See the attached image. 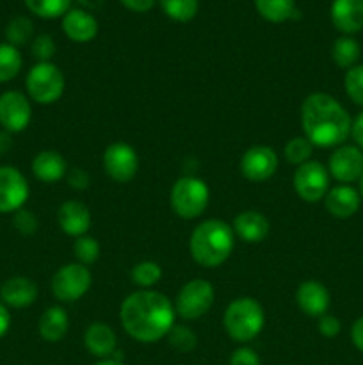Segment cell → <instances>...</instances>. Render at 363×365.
I'll return each mask as SVG.
<instances>
[{"instance_id":"13","label":"cell","mask_w":363,"mask_h":365,"mask_svg":"<svg viewBox=\"0 0 363 365\" xmlns=\"http://www.w3.org/2000/svg\"><path fill=\"white\" fill-rule=\"evenodd\" d=\"M327 171L344 185L359 182L363 177V152L358 146L340 145L331 153Z\"/></svg>"},{"instance_id":"28","label":"cell","mask_w":363,"mask_h":365,"mask_svg":"<svg viewBox=\"0 0 363 365\" xmlns=\"http://www.w3.org/2000/svg\"><path fill=\"white\" fill-rule=\"evenodd\" d=\"M25 6L36 16L52 20L64 16L70 11L71 0H25Z\"/></svg>"},{"instance_id":"27","label":"cell","mask_w":363,"mask_h":365,"mask_svg":"<svg viewBox=\"0 0 363 365\" xmlns=\"http://www.w3.org/2000/svg\"><path fill=\"white\" fill-rule=\"evenodd\" d=\"M21 53L9 43H0V82H9L20 73Z\"/></svg>"},{"instance_id":"15","label":"cell","mask_w":363,"mask_h":365,"mask_svg":"<svg viewBox=\"0 0 363 365\" xmlns=\"http://www.w3.org/2000/svg\"><path fill=\"white\" fill-rule=\"evenodd\" d=\"M295 302L306 316L322 317L330 309V291L320 282L306 280L298 287Z\"/></svg>"},{"instance_id":"9","label":"cell","mask_w":363,"mask_h":365,"mask_svg":"<svg viewBox=\"0 0 363 365\" xmlns=\"http://www.w3.org/2000/svg\"><path fill=\"white\" fill-rule=\"evenodd\" d=\"M294 189L302 202H320L330 191V171L317 160H308L295 170Z\"/></svg>"},{"instance_id":"47","label":"cell","mask_w":363,"mask_h":365,"mask_svg":"<svg viewBox=\"0 0 363 365\" xmlns=\"http://www.w3.org/2000/svg\"><path fill=\"white\" fill-rule=\"evenodd\" d=\"M96 365H123L120 360H114V359H103L102 362H98Z\"/></svg>"},{"instance_id":"38","label":"cell","mask_w":363,"mask_h":365,"mask_svg":"<svg viewBox=\"0 0 363 365\" xmlns=\"http://www.w3.org/2000/svg\"><path fill=\"white\" fill-rule=\"evenodd\" d=\"M342 330V324L340 321L337 319L335 316H330V314H324L322 317H319V331L320 335L327 339H333L340 334Z\"/></svg>"},{"instance_id":"30","label":"cell","mask_w":363,"mask_h":365,"mask_svg":"<svg viewBox=\"0 0 363 365\" xmlns=\"http://www.w3.org/2000/svg\"><path fill=\"white\" fill-rule=\"evenodd\" d=\"M32 34H34V24L27 16L13 18L6 27L7 43L16 46V48L31 41Z\"/></svg>"},{"instance_id":"21","label":"cell","mask_w":363,"mask_h":365,"mask_svg":"<svg viewBox=\"0 0 363 365\" xmlns=\"http://www.w3.org/2000/svg\"><path fill=\"white\" fill-rule=\"evenodd\" d=\"M84 344L93 356L107 359V356H112L114 351H116L117 339L109 324L93 323L85 330Z\"/></svg>"},{"instance_id":"10","label":"cell","mask_w":363,"mask_h":365,"mask_svg":"<svg viewBox=\"0 0 363 365\" xmlns=\"http://www.w3.org/2000/svg\"><path fill=\"white\" fill-rule=\"evenodd\" d=\"M28 198V184L14 166H0V214H11L23 209Z\"/></svg>"},{"instance_id":"22","label":"cell","mask_w":363,"mask_h":365,"mask_svg":"<svg viewBox=\"0 0 363 365\" xmlns=\"http://www.w3.org/2000/svg\"><path fill=\"white\" fill-rule=\"evenodd\" d=\"M32 173L38 180L46 182V184L59 182L68 173L66 160L59 152H53V150L39 152L32 160Z\"/></svg>"},{"instance_id":"39","label":"cell","mask_w":363,"mask_h":365,"mask_svg":"<svg viewBox=\"0 0 363 365\" xmlns=\"http://www.w3.org/2000/svg\"><path fill=\"white\" fill-rule=\"evenodd\" d=\"M68 184L70 187L77 189V191H84V189L89 187L91 184V178H89V173L85 170H80V168H73L66 173Z\"/></svg>"},{"instance_id":"12","label":"cell","mask_w":363,"mask_h":365,"mask_svg":"<svg viewBox=\"0 0 363 365\" xmlns=\"http://www.w3.org/2000/svg\"><path fill=\"white\" fill-rule=\"evenodd\" d=\"M103 168L114 182H130L139 170L137 153L127 143H112L103 153Z\"/></svg>"},{"instance_id":"23","label":"cell","mask_w":363,"mask_h":365,"mask_svg":"<svg viewBox=\"0 0 363 365\" xmlns=\"http://www.w3.org/2000/svg\"><path fill=\"white\" fill-rule=\"evenodd\" d=\"M233 234L244 242H260L269 234V220L256 210H244L233 220Z\"/></svg>"},{"instance_id":"4","label":"cell","mask_w":363,"mask_h":365,"mask_svg":"<svg viewBox=\"0 0 363 365\" xmlns=\"http://www.w3.org/2000/svg\"><path fill=\"white\" fill-rule=\"evenodd\" d=\"M223 324L235 342H249L262 331L265 314L256 299L238 298L228 305Z\"/></svg>"},{"instance_id":"45","label":"cell","mask_w":363,"mask_h":365,"mask_svg":"<svg viewBox=\"0 0 363 365\" xmlns=\"http://www.w3.org/2000/svg\"><path fill=\"white\" fill-rule=\"evenodd\" d=\"M11 146H13V139L7 130H0V155L6 152H9Z\"/></svg>"},{"instance_id":"3","label":"cell","mask_w":363,"mask_h":365,"mask_svg":"<svg viewBox=\"0 0 363 365\" xmlns=\"http://www.w3.org/2000/svg\"><path fill=\"white\" fill-rule=\"evenodd\" d=\"M235 234L233 228L221 220H206L192 230L189 250L203 267H217L226 262L233 252Z\"/></svg>"},{"instance_id":"48","label":"cell","mask_w":363,"mask_h":365,"mask_svg":"<svg viewBox=\"0 0 363 365\" xmlns=\"http://www.w3.org/2000/svg\"><path fill=\"white\" fill-rule=\"evenodd\" d=\"M359 196H362V198H363V177H362V180H359Z\"/></svg>"},{"instance_id":"34","label":"cell","mask_w":363,"mask_h":365,"mask_svg":"<svg viewBox=\"0 0 363 365\" xmlns=\"http://www.w3.org/2000/svg\"><path fill=\"white\" fill-rule=\"evenodd\" d=\"M75 257H77L78 264H84V266H89V264H95L100 257V245L95 237H89V235H82V237H77L73 245Z\"/></svg>"},{"instance_id":"36","label":"cell","mask_w":363,"mask_h":365,"mask_svg":"<svg viewBox=\"0 0 363 365\" xmlns=\"http://www.w3.org/2000/svg\"><path fill=\"white\" fill-rule=\"evenodd\" d=\"M56 53V43L48 34H41L32 41V56L38 59V63H50V59Z\"/></svg>"},{"instance_id":"31","label":"cell","mask_w":363,"mask_h":365,"mask_svg":"<svg viewBox=\"0 0 363 365\" xmlns=\"http://www.w3.org/2000/svg\"><path fill=\"white\" fill-rule=\"evenodd\" d=\"M160 278H162V267L157 262L144 260V262L135 264L134 269H132V280L141 289L153 287L155 284H159Z\"/></svg>"},{"instance_id":"35","label":"cell","mask_w":363,"mask_h":365,"mask_svg":"<svg viewBox=\"0 0 363 365\" xmlns=\"http://www.w3.org/2000/svg\"><path fill=\"white\" fill-rule=\"evenodd\" d=\"M167 339H169L171 346L174 349L184 353L192 351L196 348V344H198V337L194 335V331L189 330L187 327H177V324L169 330Z\"/></svg>"},{"instance_id":"1","label":"cell","mask_w":363,"mask_h":365,"mask_svg":"<svg viewBox=\"0 0 363 365\" xmlns=\"http://www.w3.org/2000/svg\"><path fill=\"white\" fill-rule=\"evenodd\" d=\"M174 305L164 294L149 289L134 292L121 303L120 319L125 331L139 342H157L174 327Z\"/></svg>"},{"instance_id":"41","label":"cell","mask_w":363,"mask_h":365,"mask_svg":"<svg viewBox=\"0 0 363 365\" xmlns=\"http://www.w3.org/2000/svg\"><path fill=\"white\" fill-rule=\"evenodd\" d=\"M120 2L134 13H146L155 6L157 0H120Z\"/></svg>"},{"instance_id":"46","label":"cell","mask_w":363,"mask_h":365,"mask_svg":"<svg viewBox=\"0 0 363 365\" xmlns=\"http://www.w3.org/2000/svg\"><path fill=\"white\" fill-rule=\"evenodd\" d=\"M105 2L107 0H78V4L85 9H100Z\"/></svg>"},{"instance_id":"24","label":"cell","mask_w":363,"mask_h":365,"mask_svg":"<svg viewBox=\"0 0 363 365\" xmlns=\"http://www.w3.org/2000/svg\"><path fill=\"white\" fill-rule=\"evenodd\" d=\"M68 314L60 307H48L39 319L38 330L43 341L59 342L68 331Z\"/></svg>"},{"instance_id":"18","label":"cell","mask_w":363,"mask_h":365,"mask_svg":"<svg viewBox=\"0 0 363 365\" xmlns=\"http://www.w3.org/2000/svg\"><path fill=\"white\" fill-rule=\"evenodd\" d=\"M359 203H362V196L351 185H337L324 196L326 210L338 220H347L354 216L359 209Z\"/></svg>"},{"instance_id":"11","label":"cell","mask_w":363,"mask_h":365,"mask_svg":"<svg viewBox=\"0 0 363 365\" xmlns=\"http://www.w3.org/2000/svg\"><path fill=\"white\" fill-rule=\"evenodd\" d=\"M32 107L27 96L20 91H6L0 95V125L9 134L25 130L31 123Z\"/></svg>"},{"instance_id":"5","label":"cell","mask_w":363,"mask_h":365,"mask_svg":"<svg viewBox=\"0 0 363 365\" xmlns=\"http://www.w3.org/2000/svg\"><path fill=\"white\" fill-rule=\"evenodd\" d=\"M210 192L203 180L196 177H182L171 189V207L184 220H194L205 212Z\"/></svg>"},{"instance_id":"37","label":"cell","mask_w":363,"mask_h":365,"mask_svg":"<svg viewBox=\"0 0 363 365\" xmlns=\"http://www.w3.org/2000/svg\"><path fill=\"white\" fill-rule=\"evenodd\" d=\"M14 228L23 235H32L38 230V217L31 212V210L20 209L14 212Z\"/></svg>"},{"instance_id":"33","label":"cell","mask_w":363,"mask_h":365,"mask_svg":"<svg viewBox=\"0 0 363 365\" xmlns=\"http://www.w3.org/2000/svg\"><path fill=\"white\" fill-rule=\"evenodd\" d=\"M344 88L356 106L363 107V64L349 68L344 77Z\"/></svg>"},{"instance_id":"8","label":"cell","mask_w":363,"mask_h":365,"mask_svg":"<svg viewBox=\"0 0 363 365\" xmlns=\"http://www.w3.org/2000/svg\"><path fill=\"white\" fill-rule=\"evenodd\" d=\"M91 282V271L84 264H66L53 274L52 292L59 302H77L89 291Z\"/></svg>"},{"instance_id":"40","label":"cell","mask_w":363,"mask_h":365,"mask_svg":"<svg viewBox=\"0 0 363 365\" xmlns=\"http://www.w3.org/2000/svg\"><path fill=\"white\" fill-rule=\"evenodd\" d=\"M230 365H260V359L251 348H238L231 355Z\"/></svg>"},{"instance_id":"17","label":"cell","mask_w":363,"mask_h":365,"mask_svg":"<svg viewBox=\"0 0 363 365\" xmlns=\"http://www.w3.org/2000/svg\"><path fill=\"white\" fill-rule=\"evenodd\" d=\"M63 32L75 43H89L98 34V21L89 11L70 9L63 16Z\"/></svg>"},{"instance_id":"16","label":"cell","mask_w":363,"mask_h":365,"mask_svg":"<svg viewBox=\"0 0 363 365\" xmlns=\"http://www.w3.org/2000/svg\"><path fill=\"white\" fill-rule=\"evenodd\" d=\"M331 21L344 34H356L363 29V0H333Z\"/></svg>"},{"instance_id":"25","label":"cell","mask_w":363,"mask_h":365,"mask_svg":"<svg viewBox=\"0 0 363 365\" xmlns=\"http://www.w3.org/2000/svg\"><path fill=\"white\" fill-rule=\"evenodd\" d=\"M255 7L263 20L281 24L295 16V0H255Z\"/></svg>"},{"instance_id":"20","label":"cell","mask_w":363,"mask_h":365,"mask_svg":"<svg viewBox=\"0 0 363 365\" xmlns=\"http://www.w3.org/2000/svg\"><path fill=\"white\" fill-rule=\"evenodd\" d=\"M57 221L64 234L71 237H82L91 227V214L89 209L80 202H64L57 212Z\"/></svg>"},{"instance_id":"32","label":"cell","mask_w":363,"mask_h":365,"mask_svg":"<svg viewBox=\"0 0 363 365\" xmlns=\"http://www.w3.org/2000/svg\"><path fill=\"white\" fill-rule=\"evenodd\" d=\"M313 145L308 141V139L302 135V138H292L290 141L285 145V159L290 164H301L308 163L310 157H312Z\"/></svg>"},{"instance_id":"44","label":"cell","mask_w":363,"mask_h":365,"mask_svg":"<svg viewBox=\"0 0 363 365\" xmlns=\"http://www.w3.org/2000/svg\"><path fill=\"white\" fill-rule=\"evenodd\" d=\"M11 327V314L7 310V307L0 302V339L7 334Z\"/></svg>"},{"instance_id":"29","label":"cell","mask_w":363,"mask_h":365,"mask_svg":"<svg viewBox=\"0 0 363 365\" xmlns=\"http://www.w3.org/2000/svg\"><path fill=\"white\" fill-rule=\"evenodd\" d=\"M164 14L174 21H191L198 14V0H159Z\"/></svg>"},{"instance_id":"26","label":"cell","mask_w":363,"mask_h":365,"mask_svg":"<svg viewBox=\"0 0 363 365\" xmlns=\"http://www.w3.org/2000/svg\"><path fill=\"white\" fill-rule=\"evenodd\" d=\"M331 57H333L335 64L344 70L356 66V61L359 59L358 41L352 39L351 36H342L331 46Z\"/></svg>"},{"instance_id":"7","label":"cell","mask_w":363,"mask_h":365,"mask_svg":"<svg viewBox=\"0 0 363 365\" xmlns=\"http://www.w3.org/2000/svg\"><path fill=\"white\" fill-rule=\"evenodd\" d=\"M214 305V287L206 280L196 278L187 282L178 291L177 302H174V312L185 321L199 319L205 316Z\"/></svg>"},{"instance_id":"14","label":"cell","mask_w":363,"mask_h":365,"mask_svg":"<svg viewBox=\"0 0 363 365\" xmlns=\"http://www.w3.org/2000/svg\"><path fill=\"white\" fill-rule=\"evenodd\" d=\"M278 155L269 146H253L242 155L241 171L248 180L265 182L276 173Z\"/></svg>"},{"instance_id":"43","label":"cell","mask_w":363,"mask_h":365,"mask_svg":"<svg viewBox=\"0 0 363 365\" xmlns=\"http://www.w3.org/2000/svg\"><path fill=\"white\" fill-rule=\"evenodd\" d=\"M351 341H352V344H354L356 348L363 353V317L356 319L354 324H352Z\"/></svg>"},{"instance_id":"6","label":"cell","mask_w":363,"mask_h":365,"mask_svg":"<svg viewBox=\"0 0 363 365\" xmlns=\"http://www.w3.org/2000/svg\"><path fill=\"white\" fill-rule=\"evenodd\" d=\"M27 93L34 102L48 106L57 102L64 93V75L56 64L52 63H38L28 70Z\"/></svg>"},{"instance_id":"42","label":"cell","mask_w":363,"mask_h":365,"mask_svg":"<svg viewBox=\"0 0 363 365\" xmlns=\"http://www.w3.org/2000/svg\"><path fill=\"white\" fill-rule=\"evenodd\" d=\"M351 135L356 141V146L363 152V113H359L358 116L354 118V121H352Z\"/></svg>"},{"instance_id":"2","label":"cell","mask_w":363,"mask_h":365,"mask_svg":"<svg viewBox=\"0 0 363 365\" xmlns=\"http://www.w3.org/2000/svg\"><path fill=\"white\" fill-rule=\"evenodd\" d=\"M301 125L305 138L319 148L344 145L351 135L352 120L345 107L327 93L306 96L301 107Z\"/></svg>"},{"instance_id":"19","label":"cell","mask_w":363,"mask_h":365,"mask_svg":"<svg viewBox=\"0 0 363 365\" xmlns=\"http://www.w3.org/2000/svg\"><path fill=\"white\" fill-rule=\"evenodd\" d=\"M38 298V285L25 277L9 278L0 287V302L13 309H25Z\"/></svg>"}]
</instances>
